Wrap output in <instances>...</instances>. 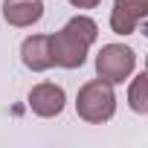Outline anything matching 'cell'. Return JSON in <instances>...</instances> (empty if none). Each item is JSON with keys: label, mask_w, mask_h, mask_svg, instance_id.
Here are the masks:
<instances>
[{"label": "cell", "mask_w": 148, "mask_h": 148, "mask_svg": "<svg viewBox=\"0 0 148 148\" xmlns=\"http://www.w3.org/2000/svg\"><path fill=\"white\" fill-rule=\"evenodd\" d=\"M128 102H131V110H136V113H148V73H139V76L131 82Z\"/></svg>", "instance_id": "ba28073f"}, {"label": "cell", "mask_w": 148, "mask_h": 148, "mask_svg": "<svg viewBox=\"0 0 148 148\" xmlns=\"http://www.w3.org/2000/svg\"><path fill=\"white\" fill-rule=\"evenodd\" d=\"M64 102H67V96H64V90L58 84L44 82V84H35L29 90V108H32L35 116H44V119L58 116L64 110Z\"/></svg>", "instance_id": "5b68a950"}, {"label": "cell", "mask_w": 148, "mask_h": 148, "mask_svg": "<svg viewBox=\"0 0 148 148\" xmlns=\"http://www.w3.org/2000/svg\"><path fill=\"white\" fill-rule=\"evenodd\" d=\"M21 61L32 70V73H44L52 64V52H49V35H32L23 41L21 47Z\"/></svg>", "instance_id": "52a82bcc"}, {"label": "cell", "mask_w": 148, "mask_h": 148, "mask_svg": "<svg viewBox=\"0 0 148 148\" xmlns=\"http://www.w3.org/2000/svg\"><path fill=\"white\" fill-rule=\"evenodd\" d=\"M3 18L9 26L26 29L44 18V0H3Z\"/></svg>", "instance_id": "8992f818"}, {"label": "cell", "mask_w": 148, "mask_h": 148, "mask_svg": "<svg viewBox=\"0 0 148 148\" xmlns=\"http://www.w3.org/2000/svg\"><path fill=\"white\" fill-rule=\"evenodd\" d=\"M136 67V52L125 44H105L96 55V73L99 79L110 84H122Z\"/></svg>", "instance_id": "3957f363"}, {"label": "cell", "mask_w": 148, "mask_h": 148, "mask_svg": "<svg viewBox=\"0 0 148 148\" xmlns=\"http://www.w3.org/2000/svg\"><path fill=\"white\" fill-rule=\"evenodd\" d=\"M145 15H148V0H113L110 29L116 35H131Z\"/></svg>", "instance_id": "277c9868"}, {"label": "cell", "mask_w": 148, "mask_h": 148, "mask_svg": "<svg viewBox=\"0 0 148 148\" xmlns=\"http://www.w3.org/2000/svg\"><path fill=\"white\" fill-rule=\"evenodd\" d=\"M76 113L90 122V125H102L108 122L113 113H116V93H113V84L105 82V79H93L87 82L79 96H76Z\"/></svg>", "instance_id": "7a4b0ae2"}, {"label": "cell", "mask_w": 148, "mask_h": 148, "mask_svg": "<svg viewBox=\"0 0 148 148\" xmlns=\"http://www.w3.org/2000/svg\"><path fill=\"white\" fill-rule=\"evenodd\" d=\"M99 38V26L93 18L87 15H76L73 21H67V26L55 35H49V52H52V64L64 67V70H76L84 64L87 49L96 44Z\"/></svg>", "instance_id": "6da1fadb"}, {"label": "cell", "mask_w": 148, "mask_h": 148, "mask_svg": "<svg viewBox=\"0 0 148 148\" xmlns=\"http://www.w3.org/2000/svg\"><path fill=\"white\" fill-rule=\"evenodd\" d=\"M70 3L76 6V9H96L102 0H70Z\"/></svg>", "instance_id": "9c48e42d"}]
</instances>
